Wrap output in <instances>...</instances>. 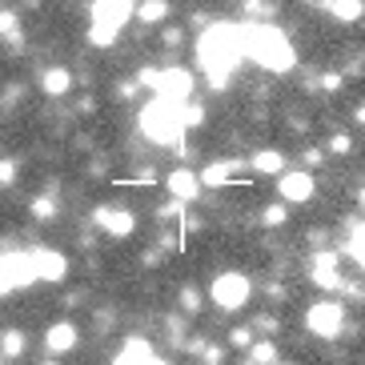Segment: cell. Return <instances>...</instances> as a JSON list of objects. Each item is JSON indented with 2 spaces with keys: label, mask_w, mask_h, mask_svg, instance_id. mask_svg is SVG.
<instances>
[{
  "label": "cell",
  "mask_w": 365,
  "mask_h": 365,
  "mask_svg": "<svg viewBox=\"0 0 365 365\" xmlns=\"http://www.w3.org/2000/svg\"><path fill=\"white\" fill-rule=\"evenodd\" d=\"M197 56H201V68L209 73L213 88H225V81L233 76V68L245 56V29L241 24H229V21L205 29L201 44H197Z\"/></svg>",
  "instance_id": "obj_1"
},
{
  "label": "cell",
  "mask_w": 365,
  "mask_h": 365,
  "mask_svg": "<svg viewBox=\"0 0 365 365\" xmlns=\"http://www.w3.org/2000/svg\"><path fill=\"white\" fill-rule=\"evenodd\" d=\"M245 56H253L269 73H289L293 61H297L289 36L281 33V29H273V24H249L245 29Z\"/></svg>",
  "instance_id": "obj_2"
},
{
  "label": "cell",
  "mask_w": 365,
  "mask_h": 365,
  "mask_svg": "<svg viewBox=\"0 0 365 365\" xmlns=\"http://www.w3.org/2000/svg\"><path fill=\"white\" fill-rule=\"evenodd\" d=\"M140 129H145L149 140H157V145H177L185 133V105L153 97L149 105L140 108Z\"/></svg>",
  "instance_id": "obj_3"
},
{
  "label": "cell",
  "mask_w": 365,
  "mask_h": 365,
  "mask_svg": "<svg viewBox=\"0 0 365 365\" xmlns=\"http://www.w3.org/2000/svg\"><path fill=\"white\" fill-rule=\"evenodd\" d=\"M133 12H137L133 0H93V9H88V16H93V24H88V41L97 44V48H108V44L120 36V29L129 24Z\"/></svg>",
  "instance_id": "obj_4"
},
{
  "label": "cell",
  "mask_w": 365,
  "mask_h": 365,
  "mask_svg": "<svg viewBox=\"0 0 365 365\" xmlns=\"http://www.w3.org/2000/svg\"><path fill=\"white\" fill-rule=\"evenodd\" d=\"M209 297H213V305H221V309H241V305H249V297H253V281L245 277V273H217L213 285H209Z\"/></svg>",
  "instance_id": "obj_5"
},
{
  "label": "cell",
  "mask_w": 365,
  "mask_h": 365,
  "mask_svg": "<svg viewBox=\"0 0 365 365\" xmlns=\"http://www.w3.org/2000/svg\"><path fill=\"white\" fill-rule=\"evenodd\" d=\"M305 325H309L317 337H341L345 305H337V301H317V305H309V313H305Z\"/></svg>",
  "instance_id": "obj_6"
},
{
  "label": "cell",
  "mask_w": 365,
  "mask_h": 365,
  "mask_svg": "<svg viewBox=\"0 0 365 365\" xmlns=\"http://www.w3.org/2000/svg\"><path fill=\"white\" fill-rule=\"evenodd\" d=\"M0 277L9 281L12 289H24V285H36V261L33 253H21V249H9L4 257H0Z\"/></svg>",
  "instance_id": "obj_7"
},
{
  "label": "cell",
  "mask_w": 365,
  "mask_h": 365,
  "mask_svg": "<svg viewBox=\"0 0 365 365\" xmlns=\"http://www.w3.org/2000/svg\"><path fill=\"white\" fill-rule=\"evenodd\" d=\"M193 73H185V68H165V73H157V85H153V93L165 101H177V105H189L193 101Z\"/></svg>",
  "instance_id": "obj_8"
},
{
  "label": "cell",
  "mask_w": 365,
  "mask_h": 365,
  "mask_svg": "<svg viewBox=\"0 0 365 365\" xmlns=\"http://www.w3.org/2000/svg\"><path fill=\"white\" fill-rule=\"evenodd\" d=\"M337 253L333 249H322V253H313V261H309V277H313V285L317 289H325V293H341L345 289V277L337 273Z\"/></svg>",
  "instance_id": "obj_9"
},
{
  "label": "cell",
  "mask_w": 365,
  "mask_h": 365,
  "mask_svg": "<svg viewBox=\"0 0 365 365\" xmlns=\"http://www.w3.org/2000/svg\"><path fill=\"white\" fill-rule=\"evenodd\" d=\"M313 189H317V185H313V177H309V173H301V169L281 173V177H277V197L285 205H305L313 197Z\"/></svg>",
  "instance_id": "obj_10"
},
{
  "label": "cell",
  "mask_w": 365,
  "mask_h": 365,
  "mask_svg": "<svg viewBox=\"0 0 365 365\" xmlns=\"http://www.w3.org/2000/svg\"><path fill=\"white\" fill-rule=\"evenodd\" d=\"M93 221H97V229H105L108 237H129L133 229H137V217H133L129 209H117V205H101L97 213H93Z\"/></svg>",
  "instance_id": "obj_11"
},
{
  "label": "cell",
  "mask_w": 365,
  "mask_h": 365,
  "mask_svg": "<svg viewBox=\"0 0 365 365\" xmlns=\"http://www.w3.org/2000/svg\"><path fill=\"white\" fill-rule=\"evenodd\" d=\"M33 261H36V277L41 281H65V273H68L65 253H56V249H33Z\"/></svg>",
  "instance_id": "obj_12"
},
{
  "label": "cell",
  "mask_w": 365,
  "mask_h": 365,
  "mask_svg": "<svg viewBox=\"0 0 365 365\" xmlns=\"http://www.w3.org/2000/svg\"><path fill=\"white\" fill-rule=\"evenodd\" d=\"M76 325L73 322H56L48 325V333H44V345H48V354H68V349H76Z\"/></svg>",
  "instance_id": "obj_13"
},
{
  "label": "cell",
  "mask_w": 365,
  "mask_h": 365,
  "mask_svg": "<svg viewBox=\"0 0 365 365\" xmlns=\"http://www.w3.org/2000/svg\"><path fill=\"white\" fill-rule=\"evenodd\" d=\"M169 193L177 197V201H197V193H201V177L197 173H189V169H177V173H169Z\"/></svg>",
  "instance_id": "obj_14"
},
{
  "label": "cell",
  "mask_w": 365,
  "mask_h": 365,
  "mask_svg": "<svg viewBox=\"0 0 365 365\" xmlns=\"http://www.w3.org/2000/svg\"><path fill=\"white\" fill-rule=\"evenodd\" d=\"M41 85H44V93H48V97H65L68 88H73V73H68V68H48Z\"/></svg>",
  "instance_id": "obj_15"
},
{
  "label": "cell",
  "mask_w": 365,
  "mask_h": 365,
  "mask_svg": "<svg viewBox=\"0 0 365 365\" xmlns=\"http://www.w3.org/2000/svg\"><path fill=\"white\" fill-rule=\"evenodd\" d=\"M153 357V349L140 337H133V341H125V349L117 354V365H145Z\"/></svg>",
  "instance_id": "obj_16"
},
{
  "label": "cell",
  "mask_w": 365,
  "mask_h": 365,
  "mask_svg": "<svg viewBox=\"0 0 365 365\" xmlns=\"http://www.w3.org/2000/svg\"><path fill=\"white\" fill-rule=\"evenodd\" d=\"M253 169L257 173H285V153H277V149H261V153H253Z\"/></svg>",
  "instance_id": "obj_17"
},
{
  "label": "cell",
  "mask_w": 365,
  "mask_h": 365,
  "mask_svg": "<svg viewBox=\"0 0 365 365\" xmlns=\"http://www.w3.org/2000/svg\"><path fill=\"white\" fill-rule=\"evenodd\" d=\"M237 169V161H221V165H209V169L201 173V189H221V185L229 181V173Z\"/></svg>",
  "instance_id": "obj_18"
},
{
  "label": "cell",
  "mask_w": 365,
  "mask_h": 365,
  "mask_svg": "<svg viewBox=\"0 0 365 365\" xmlns=\"http://www.w3.org/2000/svg\"><path fill=\"white\" fill-rule=\"evenodd\" d=\"M137 16L145 24H161L165 16H169V4H165V0H145V4L137 9Z\"/></svg>",
  "instance_id": "obj_19"
},
{
  "label": "cell",
  "mask_w": 365,
  "mask_h": 365,
  "mask_svg": "<svg viewBox=\"0 0 365 365\" xmlns=\"http://www.w3.org/2000/svg\"><path fill=\"white\" fill-rule=\"evenodd\" d=\"M329 12L337 21H357L361 16V0H329Z\"/></svg>",
  "instance_id": "obj_20"
},
{
  "label": "cell",
  "mask_w": 365,
  "mask_h": 365,
  "mask_svg": "<svg viewBox=\"0 0 365 365\" xmlns=\"http://www.w3.org/2000/svg\"><path fill=\"white\" fill-rule=\"evenodd\" d=\"M345 253H349V257H354L357 265L365 269V221L354 229V233H349V245H345Z\"/></svg>",
  "instance_id": "obj_21"
},
{
  "label": "cell",
  "mask_w": 365,
  "mask_h": 365,
  "mask_svg": "<svg viewBox=\"0 0 365 365\" xmlns=\"http://www.w3.org/2000/svg\"><path fill=\"white\" fill-rule=\"evenodd\" d=\"M249 361H253V365H273V361H277L273 341H253V345H249Z\"/></svg>",
  "instance_id": "obj_22"
},
{
  "label": "cell",
  "mask_w": 365,
  "mask_h": 365,
  "mask_svg": "<svg viewBox=\"0 0 365 365\" xmlns=\"http://www.w3.org/2000/svg\"><path fill=\"white\" fill-rule=\"evenodd\" d=\"M0 349H4V357H21L24 354V333L21 329H9L4 337H0Z\"/></svg>",
  "instance_id": "obj_23"
},
{
  "label": "cell",
  "mask_w": 365,
  "mask_h": 365,
  "mask_svg": "<svg viewBox=\"0 0 365 365\" xmlns=\"http://www.w3.org/2000/svg\"><path fill=\"white\" fill-rule=\"evenodd\" d=\"M261 221H265L269 229H277V225H285V221H289V213H285V201H281V205H269L265 213H261Z\"/></svg>",
  "instance_id": "obj_24"
},
{
  "label": "cell",
  "mask_w": 365,
  "mask_h": 365,
  "mask_svg": "<svg viewBox=\"0 0 365 365\" xmlns=\"http://www.w3.org/2000/svg\"><path fill=\"white\" fill-rule=\"evenodd\" d=\"M33 213H36V221H53V217H56V201H53V197H41V201H33Z\"/></svg>",
  "instance_id": "obj_25"
},
{
  "label": "cell",
  "mask_w": 365,
  "mask_h": 365,
  "mask_svg": "<svg viewBox=\"0 0 365 365\" xmlns=\"http://www.w3.org/2000/svg\"><path fill=\"white\" fill-rule=\"evenodd\" d=\"M16 169H21L16 161H0V189H12L16 185Z\"/></svg>",
  "instance_id": "obj_26"
},
{
  "label": "cell",
  "mask_w": 365,
  "mask_h": 365,
  "mask_svg": "<svg viewBox=\"0 0 365 365\" xmlns=\"http://www.w3.org/2000/svg\"><path fill=\"white\" fill-rule=\"evenodd\" d=\"M349 149H354V140H349V133H337V137L329 140V153H337V157H345Z\"/></svg>",
  "instance_id": "obj_27"
},
{
  "label": "cell",
  "mask_w": 365,
  "mask_h": 365,
  "mask_svg": "<svg viewBox=\"0 0 365 365\" xmlns=\"http://www.w3.org/2000/svg\"><path fill=\"white\" fill-rule=\"evenodd\" d=\"M229 341H233L237 349H249V345H253V329H245V325H241V329L229 333Z\"/></svg>",
  "instance_id": "obj_28"
},
{
  "label": "cell",
  "mask_w": 365,
  "mask_h": 365,
  "mask_svg": "<svg viewBox=\"0 0 365 365\" xmlns=\"http://www.w3.org/2000/svg\"><path fill=\"white\" fill-rule=\"evenodd\" d=\"M181 305H185V309H189V313H197V309H201V293H197V289H189V285H185V289H181Z\"/></svg>",
  "instance_id": "obj_29"
},
{
  "label": "cell",
  "mask_w": 365,
  "mask_h": 365,
  "mask_svg": "<svg viewBox=\"0 0 365 365\" xmlns=\"http://www.w3.org/2000/svg\"><path fill=\"white\" fill-rule=\"evenodd\" d=\"M0 36H16V12H0Z\"/></svg>",
  "instance_id": "obj_30"
},
{
  "label": "cell",
  "mask_w": 365,
  "mask_h": 365,
  "mask_svg": "<svg viewBox=\"0 0 365 365\" xmlns=\"http://www.w3.org/2000/svg\"><path fill=\"white\" fill-rule=\"evenodd\" d=\"M341 81H345L341 73H329V76L322 81V85H325V93H337V88H341Z\"/></svg>",
  "instance_id": "obj_31"
},
{
  "label": "cell",
  "mask_w": 365,
  "mask_h": 365,
  "mask_svg": "<svg viewBox=\"0 0 365 365\" xmlns=\"http://www.w3.org/2000/svg\"><path fill=\"white\" fill-rule=\"evenodd\" d=\"M221 357H225V354H221L217 345H213V349H205V365H221Z\"/></svg>",
  "instance_id": "obj_32"
},
{
  "label": "cell",
  "mask_w": 365,
  "mask_h": 365,
  "mask_svg": "<svg viewBox=\"0 0 365 365\" xmlns=\"http://www.w3.org/2000/svg\"><path fill=\"white\" fill-rule=\"evenodd\" d=\"M322 157H325L322 149H309V153H305V165H322Z\"/></svg>",
  "instance_id": "obj_33"
},
{
  "label": "cell",
  "mask_w": 365,
  "mask_h": 365,
  "mask_svg": "<svg viewBox=\"0 0 365 365\" xmlns=\"http://www.w3.org/2000/svg\"><path fill=\"white\" fill-rule=\"evenodd\" d=\"M145 365H169V361H161V357H149V361H145Z\"/></svg>",
  "instance_id": "obj_34"
},
{
  "label": "cell",
  "mask_w": 365,
  "mask_h": 365,
  "mask_svg": "<svg viewBox=\"0 0 365 365\" xmlns=\"http://www.w3.org/2000/svg\"><path fill=\"white\" fill-rule=\"evenodd\" d=\"M357 120H361V125H365V105H361V108H357Z\"/></svg>",
  "instance_id": "obj_35"
},
{
  "label": "cell",
  "mask_w": 365,
  "mask_h": 365,
  "mask_svg": "<svg viewBox=\"0 0 365 365\" xmlns=\"http://www.w3.org/2000/svg\"><path fill=\"white\" fill-rule=\"evenodd\" d=\"M357 201H361V209H365V189H361V197H357Z\"/></svg>",
  "instance_id": "obj_36"
},
{
  "label": "cell",
  "mask_w": 365,
  "mask_h": 365,
  "mask_svg": "<svg viewBox=\"0 0 365 365\" xmlns=\"http://www.w3.org/2000/svg\"><path fill=\"white\" fill-rule=\"evenodd\" d=\"M273 365H289V361H273Z\"/></svg>",
  "instance_id": "obj_37"
}]
</instances>
